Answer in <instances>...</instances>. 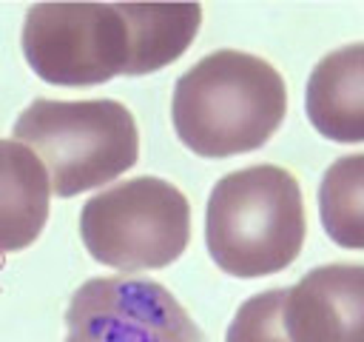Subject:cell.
Segmentation results:
<instances>
[{"label": "cell", "instance_id": "obj_9", "mask_svg": "<svg viewBox=\"0 0 364 342\" xmlns=\"http://www.w3.org/2000/svg\"><path fill=\"white\" fill-rule=\"evenodd\" d=\"M51 177L17 140H0V251L28 248L48 219Z\"/></svg>", "mask_w": 364, "mask_h": 342}, {"label": "cell", "instance_id": "obj_11", "mask_svg": "<svg viewBox=\"0 0 364 342\" xmlns=\"http://www.w3.org/2000/svg\"><path fill=\"white\" fill-rule=\"evenodd\" d=\"M287 288H270L245 299L228 325L225 342H293L284 328Z\"/></svg>", "mask_w": 364, "mask_h": 342}, {"label": "cell", "instance_id": "obj_5", "mask_svg": "<svg viewBox=\"0 0 364 342\" xmlns=\"http://www.w3.org/2000/svg\"><path fill=\"white\" fill-rule=\"evenodd\" d=\"M23 54L31 71L54 86L136 77L128 3H37L26 11Z\"/></svg>", "mask_w": 364, "mask_h": 342}, {"label": "cell", "instance_id": "obj_8", "mask_svg": "<svg viewBox=\"0 0 364 342\" xmlns=\"http://www.w3.org/2000/svg\"><path fill=\"white\" fill-rule=\"evenodd\" d=\"M304 111L333 142H364V43L324 54L310 71Z\"/></svg>", "mask_w": 364, "mask_h": 342}, {"label": "cell", "instance_id": "obj_7", "mask_svg": "<svg viewBox=\"0 0 364 342\" xmlns=\"http://www.w3.org/2000/svg\"><path fill=\"white\" fill-rule=\"evenodd\" d=\"M284 328L293 342H364V265L307 271L287 288Z\"/></svg>", "mask_w": 364, "mask_h": 342}, {"label": "cell", "instance_id": "obj_6", "mask_svg": "<svg viewBox=\"0 0 364 342\" xmlns=\"http://www.w3.org/2000/svg\"><path fill=\"white\" fill-rule=\"evenodd\" d=\"M65 342H202L176 296L139 276L82 282L65 311Z\"/></svg>", "mask_w": 364, "mask_h": 342}, {"label": "cell", "instance_id": "obj_3", "mask_svg": "<svg viewBox=\"0 0 364 342\" xmlns=\"http://www.w3.org/2000/svg\"><path fill=\"white\" fill-rule=\"evenodd\" d=\"M11 137L37 151L57 197L111 182L139 157L134 114L117 100H34Z\"/></svg>", "mask_w": 364, "mask_h": 342}, {"label": "cell", "instance_id": "obj_2", "mask_svg": "<svg viewBox=\"0 0 364 342\" xmlns=\"http://www.w3.org/2000/svg\"><path fill=\"white\" fill-rule=\"evenodd\" d=\"M304 200L296 177L279 165L225 174L205 208V245L230 276L256 279L284 271L304 245Z\"/></svg>", "mask_w": 364, "mask_h": 342}, {"label": "cell", "instance_id": "obj_1", "mask_svg": "<svg viewBox=\"0 0 364 342\" xmlns=\"http://www.w3.org/2000/svg\"><path fill=\"white\" fill-rule=\"evenodd\" d=\"M284 114L287 88L282 74L247 51L219 48L193 63L173 86L176 137L208 160L262 148Z\"/></svg>", "mask_w": 364, "mask_h": 342}, {"label": "cell", "instance_id": "obj_4", "mask_svg": "<svg viewBox=\"0 0 364 342\" xmlns=\"http://www.w3.org/2000/svg\"><path fill=\"white\" fill-rule=\"evenodd\" d=\"M88 254L117 271L165 268L191 239L188 197L168 180L136 177L91 197L80 211Z\"/></svg>", "mask_w": 364, "mask_h": 342}, {"label": "cell", "instance_id": "obj_10", "mask_svg": "<svg viewBox=\"0 0 364 342\" xmlns=\"http://www.w3.org/2000/svg\"><path fill=\"white\" fill-rule=\"evenodd\" d=\"M318 217L324 234L353 251H364V154L338 157L318 185Z\"/></svg>", "mask_w": 364, "mask_h": 342}]
</instances>
